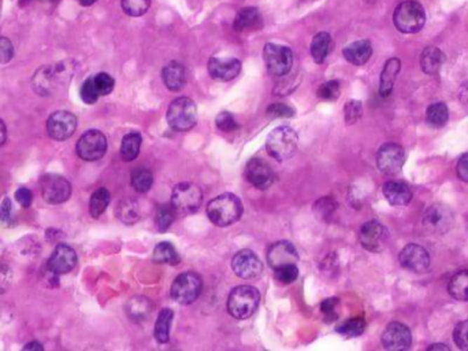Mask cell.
<instances>
[{"mask_svg":"<svg viewBox=\"0 0 468 351\" xmlns=\"http://www.w3.org/2000/svg\"><path fill=\"white\" fill-rule=\"evenodd\" d=\"M11 269L6 265H0V293H4L11 286Z\"/></svg>","mask_w":468,"mask_h":351,"instance_id":"51","label":"cell"},{"mask_svg":"<svg viewBox=\"0 0 468 351\" xmlns=\"http://www.w3.org/2000/svg\"><path fill=\"white\" fill-rule=\"evenodd\" d=\"M456 173L460 180H463L464 183H468V152L463 154L457 162L456 166Z\"/></svg>","mask_w":468,"mask_h":351,"instance_id":"54","label":"cell"},{"mask_svg":"<svg viewBox=\"0 0 468 351\" xmlns=\"http://www.w3.org/2000/svg\"><path fill=\"white\" fill-rule=\"evenodd\" d=\"M174 313L170 309L161 310L158 320L155 322V339L159 343H167L170 340V329Z\"/></svg>","mask_w":468,"mask_h":351,"instance_id":"32","label":"cell"},{"mask_svg":"<svg viewBox=\"0 0 468 351\" xmlns=\"http://www.w3.org/2000/svg\"><path fill=\"white\" fill-rule=\"evenodd\" d=\"M342 55L349 63L355 66H361L368 62L373 55V47L368 40H358L351 43L342 50Z\"/></svg>","mask_w":468,"mask_h":351,"instance_id":"23","label":"cell"},{"mask_svg":"<svg viewBox=\"0 0 468 351\" xmlns=\"http://www.w3.org/2000/svg\"><path fill=\"white\" fill-rule=\"evenodd\" d=\"M400 69H401L400 59L390 58L386 62L384 70L381 73V80H380V95L382 98H387L392 93L396 79L400 73Z\"/></svg>","mask_w":468,"mask_h":351,"instance_id":"25","label":"cell"},{"mask_svg":"<svg viewBox=\"0 0 468 351\" xmlns=\"http://www.w3.org/2000/svg\"><path fill=\"white\" fill-rule=\"evenodd\" d=\"M262 25V15L258 8L255 7H246L241 8L236 18H234V29L237 32H247V30L256 29Z\"/></svg>","mask_w":468,"mask_h":351,"instance_id":"26","label":"cell"},{"mask_svg":"<svg viewBox=\"0 0 468 351\" xmlns=\"http://www.w3.org/2000/svg\"><path fill=\"white\" fill-rule=\"evenodd\" d=\"M361 103L358 100H351L345 105V121L347 124H355L359 118L361 117Z\"/></svg>","mask_w":468,"mask_h":351,"instance_id":"47","label":"cell"},{"mask_svg":"<svg viewBox=\"0 0 468 351\" xmlns=\"http://www.w3.org/2000/svg\"><path fill=\"white\" fill-rule=\"evenodd\" d=\"M141 147V135L138 132H131L122 139L121 157L126 162H132L138 157Z\"/></svg>","mask_w":468,"mask_h":351,"instance_id":"31","label":"cell"},{"mask_svg":"<svg viewBox=\"0 0 468 351\" xmlns=\"http://www.w3.org/2000/svg\"><path fill=\"white\" fill-rule=\"evenodd\" d=\"M331 36L328 32H319L311 41V57L316 63H322L330 53Z\"/></svg>","mask_w":468,"mask_h":351,"instance_id":"29","label":"cell"},{"mask_svg":"<svg viewBox=\"0 0 468 351\" xmlns=\"http://www.w3.org/2000/svg\"><path fill=\"white\" fill-rule=\"evenodd\" d=\"M47 1H53V0H47Z\"/></svg>","mask_w":468,"mask_h":351,"instance_id":"62","label":"cell"},{"mask_svg":"<svg viewBox=\"0 0 468 351\" xmlns=\"http://www.w3.org/2000/svg\"><path fill=\"white\" fill-rule=\"evenodd\" d=\"M436 349L449 350V347H448V346H445V345H434V346H430V347H429V350H436Z\"/></svg>","mask_w":468,"mask_h":351,"instance_id":"58","label":"cell"},{"mask_svg":"<svg viewBox=\"0 0 468 351\" xmlns=\"http://www.w3.org/2000/svg\"><path fill=\"white\" fill-rule=\"evenodd\" d=\"M367 1H375V0H367Z\"/></svg>","mask_w":468,"mask_h":351,"instance_id":"61","label":"cell"},{"mask_svg":"<svg viewBox=\"0 0 468 351\" xmlns=\"http://www.w3.org/2000/svg\"><path fill=\"white\" fill-rule=\"evenodd\" d=\"M203 282L194 272H185L180 274L170 290L171 298L180 305H191L201 293Z\"/></svg>","mask_w":468,"mask_h":351,"instance_id":"7","label":"cell"},{"mask_svg":"<svg viewBox=\"0 0 468 351\" xmlns=\"http://www.w3.org/2000/svg\"><path fill=\"white\" fill-rule=\"evenodd\" d=\"M110 192L106 188H99L93 192L89 202V213L93 218H99L110 205Z\"/></svg>","mask_w":468,"mask_h":351,"instance_id":"34","label":"cell"},{"mask_svg":"<svg viewBox=\"0 0 468 351\" xmlns=\"http://www.w3.org/2000/svg\"><path fill=\"white\" fill-rule=\"evenodd\" d=\"M400 263L413 273H424L430 266V256L419 244H408L400 253Z\"/></svg>","mask_w":468,"mask_h":351,"instance_id":"15","label":"cell"},{"mask_svg":"<svg viewBox=\"0 0 468 351\" xmlns=\"http://www.w3.org/2000/svg\"><path fill=\"white\" fill-rule=\"evenodd\" d=\"M80 4H83V6H85V7H88V6H92L96 0H77Z\"/></svg>","mask_w":468,"mask_h":351,"instance_id":"59","label":"cell"},{"mask_svg":"<svg viewBox=\"0 0 468 351\" xmlns=\"http://www.w3.org/2000/svg\"><path fill=\"white\" fill-rule=\"evenodd\" d=\"M406 162L404 148L396 143H386L377 154L378 169L385 175H397Z\"/></svg>","mask_w":468,"mask_h":351,"instance_id":"11","label":"cell"},{"mask_svg":"<svg viewBox=\"0 0 468 351\" xmlns=\"http://www.w3.org/2000/svg\"><path fill=\"white\" fill-rule=\"evenodd\" d=\"M338 302H340L338 298H328L321 303V312L323 313V316L328 322H334L337 319L335 309H337Z\"/></svg>","mask_w":468,"mask_h":351,"instance_id":"48","label":"cell"},{"mask_svg":"<svg viewBox=\"0 0 468 351\" xmlns=\"http://www.w3.org/2000/svg\"><path fill=\"white\" fill-rule=\"evenodd\" d=\"M267 114L274 118L292 117L295 114L293 109L285 103H274L267 107Z\"/></svg>","mask_w":468,"mask_h":351,"instance_id":"49","label":"cell"},{"mask_svg":"<svg viewBox=\"0 0 468 351\" xmlns=\"http://www.w3.org/2000/svg\"><path fill=\"white\" fill-rule=\"evenodd\" d=\"M394 27L406 34H413L426 24V13L422 4L415 0L403 1L397 6L393 14Z\"/></svg>","mask_w":468,"mask_h":351,"instance_id":"4","label":"cell"},{"mask_svg":"<svg viewBox=\"0 0 468 351\" xmlns=\"http://www.w3.org/2000/svg\"><path fill=\"white\" fill-rule=\"evenodd\" d=\"M387 239H389L387 230L381 223L375 220L363 224L359 232V240L361 246L371 253L382 251L387 244Z\"/></svg>","mask_w":468,"mask_h":351,"instance_id":"13","label":"cell"},{"mask_svg":"<svg viewBox=\"0 0 468 351\" xmlns=\"http://www.w3.org/2000/svg\"><path fill=\"white\" fill-rule=\"evenodd\" d=\"M93 83H95V87L98 89L100 96L111 93L112 89H114V86H115L114 79L107 73H99V74L93 76Z\"/></svg>","mask_w":468,"mask_h":351,"instance_id":"44","label":"cell"},{"mask_svg":"<svg viewBox=\"0 0 468 351\" xmlns=\"http://www.w3.org/2000/svg\"><path fill=\"white\" fill-rule=\"evenodd\" d=\"M299 138L293 128L282 125L276 128L267 138L266 147L269 154L276 161H286L297 150Z\"/></svg>","mask_w":468,"mask_h":351,"instance_id":"5","label":"cell"},{"mask_svg":"<svg viewBox=\"0 0 468 351\" xmlns=\"http://www.w3.org/2000/svg\"><path fill=\"white\" fill-rule=\"evenodd\" d=\"M413 343V335L407 325L401 322H390L382 333V346L386 350H408Z\"/></svg>","mask_w":468,"mask_h":351,"instance_id":"14","label":"cell"},{"mask_svg":"<svg viewBox=\"0 0 468 351\" xmlns=\"http://www.w3.org/2000/svg\"><path fill=\"white\" fill-rule=\"evenodd\" d=\"M443 53L437 47H427L420 55V67L426 74H436L443 63Z\"/></svg>","mask_w":468,"mask_h":351,"instance_id":"28","label":"cell"},{"mask_svg":"<svg viewBox=\"0 0 468 351\" xmlns=\"http://www.w3.org/2000/svg\"><path fill=\"white\" fill-rule=\"evenodd\" d=\"M232 269L240 279L250 280L262 273L263 265L250 250H241L233 257Z\"/></svg>","mask_w":468,"mask_h":351,"instance_id":"16","label":"cell"},{"mask_svg":"<svg viewBox=\"0 0 468 351\" xmlns=\"http://www.w3.org/2000/svg\"><path fill=\"white\" fill-rule=\"evenodd\" d=\"M43 199L50 205H60L72 195V184L59 175L43 176L40 181Z\"/></svg>","mask_w":468,"mask_h":351,"instance_id":"9","label":"cell"},{"mask_svg":"<svg viewBox=\"0 0 468 351\" xmlns=\"http://www.w3.org/2000/svg\"><path fill=\"white\" fill-rule=\"evenodd\" d=\"M14 57L13 43L7 37H0V65L8 63Z\"/></svg>","mask_w":468,"mask_h":351,"instance_id":"50","label":"cell"},{"mask_svg":"<svg viewBox=\"0 0 468 351\" xmlns=\"http://www.w3.org/2000/svg\"><path fill=\"white\" fill-rule=\"evenodd\" d=\"M6 139H7V128L3 122V119H0V146L4 145Z\"/></svg>","mask_w":468,"mask_h":351,"instance_id":"56","label":"cell"},{"mask_svg":"<svg viewBox=\"0 0 468 351\" xmlns=\"http://www.w3.org/2000/svg\"><path fill=\"white\" fill-rule=\"evenodd\" d=\"M207 216L217 227H229L243 216V204L233 194H222L207 206Z\"/></svg>","mask_w":468,"mask_h":351,"instance_id":"1","label":"cell"},{"mask_svg":"<svg viewBox=\"0 0 468 351\" xmlns=\"http://www.w3.org/2000/svg\"><path fill=\"white\" fill-rule=\"evenodd\" d=\"M382 191L390 205L406 206L413 201L411 188L401 181H387L384 184Z\"/></svg>","mask_w":468,"mask_h":351,"instance_id":"21","label":"cell"},{"mask_svg":"<svg viewBox=\"0 0 468 351\" xmlns=\"http://www.w3.org/2000/svg\"><path fill=\"white\" fill-rule=\"evenodd\" d=\"M260 293L250 286L236 287L227 299V310L237 320H247L258 309Z\"/></svg>","mask_w":468,"mask_h":351,"instance_id":"3","label":"cell"},{"mask_svg":"<svg viewBox=\"0 0 468 351\" xmlns=\"http://www.w3.org/2000/svg\"><path fill=\"white\" fill-rule=\"evenodd\" d=\"M167 124L175 132H187L197 122V107L191 98L174 99L167 109Z\"/></svg>","mask_w":468,"mask_h":351,"instance_id":"2","label":"cell"},{"mask_svg":"<svg viewBox=\"0 0 468 351\" xmlns=\"http://www.w3.org/2000/svg\"><path fill=\"white\" fill-rule=\"evenodd\" d=\"M246 178L258 190H269L274 183V172L260 158H253L247 164Z\"/></svg>","mask_w":468,"mask_h":351,"instance_id":"17","label":"cell"},{"mask_svg":"<svg viewBox=\"0 0 468 351\" xmlns=\"http://www.w3.org/2000/svg\"><path fill=\"white\" fill-rule=\"evenodd\" d=\"M177 214L171 205L161 206L156 211V227L159 232H166L174 223Z\"/></svg>","mask_w":468,"mask_h":351,"instance_id":"38","label":"cell"},{"mask_svg":"<svg viewBox=\"0 0 468 351\" xmlns=\"http://www.w3.org/2000/svg\"><path fill=\"white\" fill-rule=\"evenodd\" d=\"M448 291L457 300H468V270H460L450 279Z\"/></svg>","mask_w":468,"mask_h":351,"instance_id":"30","label":"cell"},{"mask_svg":"<svg viewBox=\"0 0 468 351\" xmlns=\"http://www.w3.org/2000/svg\"><path fill=\"white\" fill-rule=\"evenodd\" d=\"M241 72V62L239 59L211 58L208 62V73L213 79L220 81H230Z\"/></svg>","mask_w":468,"mask_h":351,"instance_id":"20","label":"cell"},{"mask_svg":"<svg viewBox=\"0 0 468 351\" xmlns=\"http://www.w3.org/2000/svg\"><path fill=\"white\" fill-rule=\"evenodd\" d=\"M77 129V117L69 112L59 110L47 121V132L51 139L63 142L74 135Z\"/></svg>","mask_w":468,"mask_h":351,"instance_id":"12","label":"cell"},{"mask_svg":"<svg viewBox=\"0 0 468 351\" xmlns=\"http://www.w3.org/2000/svg\"><path fill=\"white\" fill-rule=\"evenodd\" d=\"M10 214H11V202L6 198L0 206V221L10 223V220H11Z\"/></svg>","mask_w":468,"mask_h":351,"instance_id":"55","label":"cell"},{"mask_svg":"<svg viewBox=\"0 0 468 351\" xmlns=\"http://www.w3.org/2000/svg\"><path fill=\"white\" fill-rule=\"evenodd\" d=\"M15 199H17V202L22 206V207L28 208L32 205V202H33V194H32V191L28 190V188L21 187V188H18L15 191Z\"/></svg>","mask_w":468,"mask_h":351,"instance_id":"52","label":"cell"},{"mask_svg":"<svg viewBox=\"0 0 468 351\" xmlns=\"http://www.w3.org/2000/svg\"><path fill=\"white\" fill-rule=\"evenodd\" d=\"M299 277V269L296 265H285L276 269V279L281 284H290Z\"/></svg>","mask_w":468,"mask_h":351,"instance_id":"41","label":"cell"},{"mask_svg":"<svg viewBox=\"0 0 468 351\" xmlns=\"http://www.w3.org/2000/svg\"><path fill=\"white\" fill-rule=\"evenodd\" d=\"M152 183H154V176L148 169L141 168V169H136L132 173V185L138 192L144 194L149 191V188L152 187Z\"/></svg>","mask_w":468,"mask_h":351,"instance_id":"37","label":"cell"},{"mask_svg":"<svg viewBox=\"0 0 468 351\" xmlns=\"http://www.w3.org/2000/svg\"><path fill=\"white\" fill-rule=\"evenodd\" d=\"M203 202L201 190L192 183L177 184L171 194V202L177 216H191L196 213Z\"/></svg>","mask_w":468,"mask_h":351,"instance_id":"6","label":"cell"},{"mask_svg":"<svg viewBox=\"0 0 468 351\" xmlns=\"http://www.w3.org/2000/svg\"><path fill=\"white\" fill-rule=\"evenodd\" d=\"M453 339L460 350L468 351V320L459 322L453 332Z\"/></svg>","mask_w":468,"mask_h":351,"instance_id":"45","label":"cell"},{"mask_svg":"<svg viewBox=\"0 0 468 351\" xmlns=\"http://www.w3.org/2000/svg\"><path fill=\"white\" fill-rule=\"evenodd\" d=\"M450 224H452V216L446 207L433 206L424 216V225H427L436 232L437 231L445 232L446 230H449Z\"/></svg>","mask_w":468,"mask_h":351,"instance_id":"24","label":"cell"},{"mask_svg":"<svg viewBox=\"0 0 468 351\" xmlns=\"http://www.w3.org/2000/svg\"><path fill=\"white\" fill-rule=\"evenodd\" d=\"M77 265V254L76 251L67 246V244H59L56 246L53 256L48 260V270L53 274H66L72 272Z\"/></svg>","mask_w":468,"mask_h":351,"instance_id":"18","label":"cell"},{"mask_svg":"<svg viewBox=\"0 0 468 351\" xmlns=\"http://www.w3.org/2000/svg\"><path fill=\"white\" fill-rule=\"evenodd\" d=\"M297 261L299 254L290 241H276L267 250V263L274 270L285 265H296Z\"/></svg>","mask_w":468,"mask_h":351,"instance_id":"19","label":"cell"},{"mask_svg":"<svg viewBox=\"0 0 468 351\" xmlns=\"http://www.w3.org/2000/svg\"><path fill=\"white\" fill-rule=\"evenodd\" d=\"M151 6V0H122L123 11L131 17L144 15Z\"/></svg>","mask_w":468,"mask_h":351,"instance_id":"39","label":"cell"},{"mask_svg":"<svg viewBox=\"0 0 468 351\" xmlns=\"http://www.w3.org/2000/svg\"><path fill=\"white\" fill-rule=\"evenodd\" d=\"M27 1H28V0H21V1H20V3H21V4H22V6H24V4H25V3H27Z\"/></svg>","mask_w":468,"mask_h":351,"instance_id":"60","label":"cell"},{"mask_svg":"<svg viewBox=\"0 0 468 351\" xmlns=\"http://www.w3.org/2000/svg\"><path fill=\"white\" fill-rule=\"evenodd\" d=\"M162 79L166 87L173 92L181 91L187 84V72L180 62H170L162 72Z\"/></svg>","mask_w":468,"mask_h":351,"instance_id":"22","label":"cell"},{"mask_svg":"<svg viewBox=\"0 0 468 351\" xmlns=\"http://www.w3.org/2000/svg\"><path fill=\"white\" fill-rule=\"evenodd\" d=\"M449 118V110L445 103H434L429 106L426 112V121L434 126V128H441L448 122Z\"/></svg>","mask_w":468,"mask_h":351,"instance_id":"35","label":"cell"},{"mask_svg":"<svg viewBox=\"0 0 468 351\" xmlns=\"http://www.w3.org/2000/svg\"><path fill=\"white\" fill-rule=\"evenodd\" d=\"M80 95H81L83 103H86V105H93V103L98 102V99H99L100 95H99L98 89L95 87L93 77H89L88 80L83 81V87H81V91H80Z\"/></svg>","mask_w":468,"mask_h":351,"instance_id":"43","label":"cell"},{"mask_svg":"<svg viewBox=\"0 0 468 351\" xmlns=\"http://www.w3.org/2000/svg\"><path fill=\"white\" fill-rule=\"evenodd\" d=\"M340 92H341V89H340V83L335 81V80H333V81H328V83L322 84V86L319 87V89H318L316 95H318V98H319L321 100L333 102V100H337V99H338Z\"/></svg>","mask_w":468,"mask_h":351,"instance_id":"42","label":"cell"},{"mask_svg":"<svg viewBox=\"0 0 468 351\" xmlns=\"http://www.w3.org/2000/svg\"><path fill=\"white\" fill-rule=\"evenodd\" d=\"M315 211L319 213L321 211V218H326L328 213L330 216L331 213L334 211V201L330 198H323L321 199L316 206H315Z\"/></svg>","mask_w":468,"mask_h":351,"instance_id":"53","label":"cell"},{"mask_svg":"<svg viewBox=\"0 0 468 351\" xmlns=\"http://www.w3.org/2000/svg\"><path fill=\"white\" fill-rule=\"evenodd\" d=\"M154 261L158 263H167V265H178L181 258L175 250V247L168 243V241H162L159 243L155 250H154Z\"/></svg>","mask_w":468,"mask_h":351,"instance_id":"33","label":"cell"},{"mask_svg":"<svg viewBox=\"0 0 468 351\" xmlns=\"http://www.w3.org/2000/svg\"><path fill=\"white\" fill-rule=\"evenodd\" d=\"M266 69L270 74L281 77L290 72L293 65V53L289 47L276 43H267L263 50Z\"/></svg>","mask_w":468,"mask_h":351,"instance_id":"8","label":"cell"},{"mask_svg":"<svg viewBox=\"0 0 468 351\" xmlns=\"http://www.w3.org/2000/svg\"><path fill=\"white\" fill-rule=\"evenodd\" d=\"M366 329V322L363 317H352L341 322L337 326V332L345 338H356L360 336Z\"/></svg>","mask_w":468,"mask_h":351,"instance_id":"36","label":"cell"},{"mask_svg":"<svg viewBox=\"0 0 468 351\" xmlns=\"http://www.w3.org/2000/svg\"><path fill=\"white\" fill-rule=\"evenodd\" d=\"M126 313L133 322H145L152 313V305L144 296H133L126 305Z\"/></svg>","mask_w":468,"mask_h":351,"instance_id":"27","label":"cell"},{"mask_svg":"<svg viewBox=\"0 0 468 351\" xmlns=\"http://www.w3.org/2000/svg\"><path fill=\"white\" fill-rule=\"evenodd\" d=\"M215 122H217L218 129H220L222 132H233V131L237 129V122H236V119H234V117H233L230 113H227V112H222V113H220V114L217 116Z\"/></svg>","mask_w":468,"mask_h":351,"instance_id":"46","label":"cell"},{"mask_svg":"<svg viewBox=\"0 0 468 351\" xmlns=\"http://www.w3.org/2000/svg\"><path fill=\"white\" fill-rule=\"evenodd\" d=\"M76 150H77V155L83 161H88V162L98 161L103 158L107 151V139L100 131L91 129V131H86L79 139Z\"/></svg>","mask_w":468,"mask_h":351,"instance_id":"10","label":"cell"},{"mask_svg":"<svg viewBox=\"0 0 468 351\" xmlns=\"http://www.w3.org/2000/svg\"><path fill=\"white\" fill-rule=\"evenodd\" d=\"M24 350H44V347H43V345H40L39 342H32V343H29V345H27L25 347H24Z\"/></svg>","mask_w":468,"mask_h":351,"instance_id":"57","label":"cell"},{"mask_svg":"<svg viewBox=\"0 0 468 351\" xmlns=\"http://www.w3.org/2000/svg\"><path fill=\"white\" fill-rule=\"evenodd\" d=\"M118 217L122 223L133 224L138 218V207L136 202L133 201H125L118 206Z\"/></svg>","mask_w":468,"mask_h":351,"instance_id":"40","label":"cell"}]
</instances>
